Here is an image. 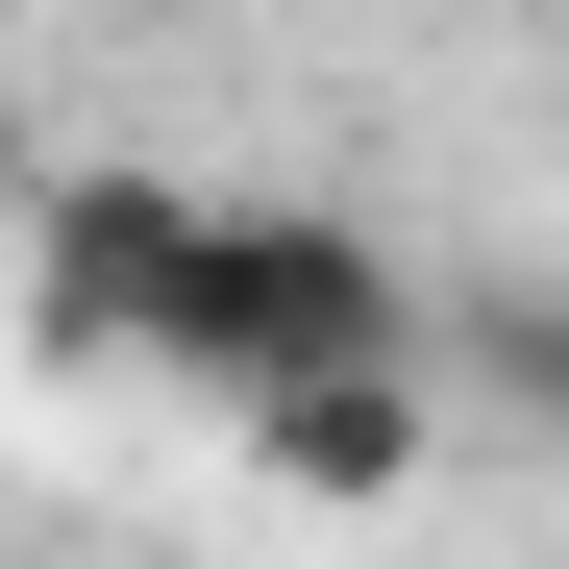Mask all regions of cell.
Returning <instances> with one entry per match:
<instances>
[{
	"instance_id": "obj_1",
	"label": "cell",
	"mask_w": 569,
	"mask_h": 569,
	"mask_svg": "<svg viewBox=\"0 0 569 569\" xmlns=\"http://www.w3.org/2000/svg\"><path fill=\"white\" fill-rule=\"evenodd\" d=\"M173 371H223V397H272V371H421V298H397L371 223L248 199V223H199V322H173Z\"/></svg>"
},
{
	"instance_id": "obj_2",
	"label": "cell",
	"mask_w": 569,
	"mask_h": 569,
	"mask_svg": "<svg viewBox=\"0 0 569 569\" xmlns=\"http://www.w3.org/2000/svg\"><path fill=\"white\" fill-rule=\"evenodd\" d=\"M199 223L223 199H173V173H74V199L26 223V272H50V347H173V322H199Z\"/></svg>"
},
{
	"instance_id": "obj_3",
	"label": "cell",
	"mask_w": 569,
	"mask_h": 569,
	"mask_svg": "<svg viewBox=\"0 0 569 569\" xmlns=\"http://www.w3.org/2000/svg\"><path fill=\"white\" fill-rule=\"evenodd\" d=\"M248 470H272V496H322V520L421 496V371H272V397H248Z\"/></svg>"
},
{
	"instance_id": "obj_4",
	"label": "cell",
	"mask_w": 569,
	"mask_h": 569,
	"mask_svg": "<svg viewBox=\"0 0 569 569\" xmlns=\"http://www.w3.org/2000/svg\"><path fill=\"white\" fill-rule=\"evenodd\" d=\"M496 397H520V421H569V298H496Z\"/></svg>"
}]
</instances>
